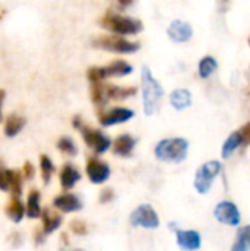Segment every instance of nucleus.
<instances>
[{"label": "nucleus", "mask_w": 250, "mask_h": 251, "mask_svg": "<svg viewBox=\"0 0 250 251\" xmlns=\"http://www.w3.org/2000/svg\"><path fill=\"white\" fill-rule=\"evenodd\" d=\"M141 82H143V107L144 113L147 116H152L158 112L162 96H164V88L158 82V79L153 76L152 71L149 66H143L141 69Z\"/></svg>", "instance_id": "nucleus-1"}, {"label": "nucleus", "mask_w": 250, "mask_h": 251, "mask_svg": "<svg viewBox=\"0 0 250 251\" xmlns=\"http://www.w3.org/2000/svg\"><path fill=\"white\" fill-rule=\"evenodd\" d=\"M189 143L184 138H167L158 143L155 147V156L161 162L178 163L187 157Z\"/></svg>", "instance_id": "nucleus-2"}, {"label": "nucleus", "mask_w": 250, "mask_h": 251, "mask_svg": "<svg viewBox=\"0 0 250 251\" xmlns=\"http://www.w3.org/2000/svg\"><path fill=\"white\" fill-rule=\"evenodd\" d=\"M100 24L103 28L118 35H134L143 29V24L140 21L133 19V18H125L113 12H108L102 18Z\"/></svg>", "instance_id": "nucleus-3"}, {"label": "nucleus", "mask_w": 250, "mask_h": 251, "mask_svg": "<svg viewBox=\"0 0 250 251\" xmlns=\"http://www.w3.org/2000/svg\"><path fill=\"white\" fill-rule=\"evenodd\" d=\"M133 72V66L125 60H115L108 66H93L87 71L90 82H100L111 76H125Z\"/></svg>", "instance_id": "nucleus-4"}, {"label": "nucleus", "mask_w": 250, "mask_h": 251, "mask_svg": "<svg viewBox=\"0 0 250 251\" xmlns=\"http://www.w3.org/2000/svg\"><path fill=\"white\" fill-rule=\"evenodd\" d=\"M93 46L97 47V49H103V50H108V51H113V53H122V54L134 53V51H137L140 49L139 43L128 41V40L119 37L118 34L116 35L97 37V38L93 40Z\"/></svg>", "instance_id": "nucleus-5"}, {"label": "nucleus", "mask_w": 250, "mask_h": 251, "mask_svg": "<svg viewBox=\"0 0 250 251\" xmlns=\"http://www.w3.org/2000/svg\"><path fill=\"white\" fill-rule=\"evenodd\" d=\"M222 166L218 160H211L206 162L205 165H202L197 172H196V178H194V188L197 190V193L200 194H206L211 187L214 179L220 175Z\"/></svg>", "instance_id": "nucleus-6"}, {"label": "nucleus", "mask_w": 250, "mask_h": 251, "mask_svg": "<svg viewBox=\"0 0 250 251\" xmlns=\"http://www.w3.org/2000/svg\"><path fill=\"white\" fill-rule=\"evenodd\" d=\"M131 226H143L147 229H155L159 226V216L150 204H140L130 216Z\"/></svg>", "instance_id": "nucleus-7"}, {"label": "nucleus", "mask_w": 250, "mask_h": 251, "mask_svg": "<svg viewBox=\"0 0 250 251\" xmlns=\"http://www.w3.org/2000/svg\"><path fill=\"white\" fill-rule=\"evenodd\" d=\"M81 131V135L85 141V144L97 154H102L105 151L109 150L111 147V140L100 131L97 129H93V128H88V126H81L80 128Z\"/></svg>", "instance_id": "nucleus-8"}, {"label": "nucleus", "mask_w": 250, "mask_h": 251, "mask_svg": "<svg viewBox=\"0 0 250 251\" xmlns=\"http://www.w3.org/2000/svg\"><path fill=\"white\" fill-rule=\"evenodd\" d=\"M214 216L217 218L218 222L230 226H237L240 224V212L233 201H221L215 207Z\"/></svg>", "instance_id": "nucleus-9"}, {"label": "nucleus", "mask_w": 250, "mask_h": 251, "mask_svg": "<svg viewBox=\"0 0 250 251\" xmlns=\"http://www.w3.org/2000/svg\"><path fill=\"white\" fill-rule=\"evenodd\" d=\"M134 116V112L127 107H113L108 112L99 113V121L103 126H112L116 124H124Z\"/></svg>", "instance_id": "nucleus-10"}, {"label": "nucleus", "mask_w": 250, "mask_h": 251, "mask_svg": "<svg viewBox=\"0 0 250 251\" xmlns=\"http://www.w3.org/2000/svg\"><path fill=\"white\" fill-rule=\"evenodd\" d=\"M85 171H87V176L93 184H103L111 176V168L99 159H90L87 162Z\"/></svg>", "instance_id": "nucleus-11"}, {"label": "nucleus", "mask_w": 250, "mask_h": 251, "mask_svg": "<svg viewBox=\"0 0 250 251\" xmlns=\"http://www.w3.org/2000/svg\"><path fill=\"white\" fill-rule=\"evenodd\" d=\"M168 35L175 43H186L192 38L193 28L189 22L181 21V19H175L168 26Z\"/></svg>", "instance_id": "nucleus-12"}, {"label": "nucleus", "mask_w": 250, "mask_h": 251, "mask_svg": "<svg viewBox=\"0 0 250 251\" xmlns=\"http://www.w3.org/2000/svg\"><path fill=\"white\" fill-rule=\"evenodd\" d=\"M53 204H55L56 209H59V210L63 212V213L78 212V210H81V207H83L81 200H80L77 196H74V194H60V196H57V197L55 199Z\"/></svg>", "instance_id": "nucleus-13"}, {"label": "nucleus", "mask_w": 250, "mask_h": 251, "mask_svg": "<svg viewBox=\"0 0 250 251\" xmlns=\"http://www.w3.org/2000/svg\"><path fill=\"white\" fill-rule=\"evenodd\" d=\"M177 244L183 249V250H197L200 249L202 240L199 232L196 231H181L177 229Z\"/></svg>", "instance_id": "nucleus-14"}, {"label": "nucleus", "mask_w": 250, "mask_h": 251, "mask_svg": "<svg viewBox=\"0 0 250 251\" xmlns=\"http://www.w3.org/2000/svg\"><path fill=\"white\" fill-rule=\"evenodd\" d=\"M134 147H136V140L131 135H128V134L119 135L115 140L113 146H112L113 153L118 154V156H122V157H128L133 153Z\"/></svg>", "instance_id": "nucleus-15"}, {"label": "nucleus", "mask_w": 250, "mask_h": 251, "mask_svg": "<svg viewBox=\"0 0 250 251\" xmlns=\"http://www.w3.org/2000/svg\"><path fill=\"white\" fill-rule=\"evenodd\" d=\"M81 174L78 169L72 165H65L60 171V185L63 190H71L75 187V184L80 181Z\"/></svg>", "instance_id": "nucleus-16"}, {"label": "nucleus", "mask_w": 250, "mask_h": 251, "mask_svg": "<svg viewBox=\"0 0 250 251\" xmlns=\"http://www.w3.org/2000/svg\"><path fill=\"white\" fill-rule=\"evenodd\" d=\"M169 101H171V104H172L174 109L184 110V109H187L192 104V94L186 88H178V90H174L171 93Z\"/></svg>", "instance_id": "nucleus-17"}, {"label": "nucleus", "mask_w": 250, "mask_h": 251, "mask_svg": "<svg viewBox=\"0 0 250 251\" xmlns=\"http://www.w3.org/2000/svg\"><path fill=\"white\" fill-rule=\"evenodd\" d=\"M25 213H27V206H24L22 201L16 196H13L12 200L9 201V204L6 206V215L9 216V219L12 222L19 224Z\"/></svg>", "instance_id": "nucleus-18"}, {"label": "nucleus", "mask_w": 250, "mask_h": 251, "mask_svg": "<svg viewBox=\"0 0 250 251\" xmlns=\"http://www.w3.org/2000/svg\"><path fill=\"white\" fill-rule=\"evenodd\" d=\"M41 219H43V234L55 232L62 224V218L57 213H55V212H52L49 209H44L41 212Z\"/></svg>", "instance_id": "nucleus-19"}, {"label": "nucleus", "mask_w": 250, "mask_h": 251, "mask_svg": "<svg viewBox=\"0 0 250 251\" xmlns=\"http://www.w3.org/2000/svg\"><path fill=\"white\" fill-rule=\"evenodd\" d=\"M108 100H125L137 93L136 87H118V85H105Z\"/></svg>", "instance_id": "nucleus-20"}, {"label": "nucleus", "mask_w": 250, "mask_h": 251, "mask_svg": "<svg viewBox=\"0 0 250 251\" xmlns=\"http://www.w3.org/2000/svg\"><path fill=\"white\" fill-rule=\"evenodd\" d=\"M25 126V118L19 115H10L4 122V134L6 137H15L19 134V131Z\"/></svg>", "instance_id": "nucleus-21"}, {"label": "nucleus", "mask_w": 250, "mask_h": 251, "mask_svg": "<svg viewBox=\"0 0 250 251\" xmlns=\"http://www.w3.org/2000/svg\"><path fill=\"white\" fill-rule=\"evenodd\" d=\"M240 146H243V140H242V134H240V131H236V132H233L228 138H227V141L224 143V146H222V150H221V154H222V157H225V159H228Z\"/></svg>", "instance_id": "nucleus-22"}, {"label": "nucleus", "mask_w": 250, "mask_h": 251, "mask_svg": "<svg viewBox=\"0 0 250 251\" xmlns=\"http://www.w3.org/2000/svg\"><path fill=\"white\" fill-rule=\"evenodd\" d=\"M27 216L29 219H37L41 216V207H40V193L37 190H32L27 200Z\"/></svg>", "instance_id": "nucleus-23"}, {"label": "nucleus", "mask_w": 250, "mask_h": 251, "mask_svg": "<svg viewBox=\"0 0 250 251\" xmlns=\"http://www.w3.org/2000/svg\"><path fill=\"white\" fill-rule=\"evenodd\" d=\"M250 249V225L237 231L233 251H248Z\"/></svg>", "instance_id": "nucleus-24"}, {"label": "nucleus", "mask_w": 250, "mask_h": 251, "mask_svg": "<svg viewBox=\"0 0 250 251\" xmlns=\"http://www.w3.org/2000/svg\"><path fill=\"white\" fill-rule=\"evenodd\" d=\"M91 100L99 107H103L108 103L106 87H105V84H102V81L100 82H91Z\"/></svg>", "instance_id": "nucleus-25"}, {"label": "nucleus", "mask_w": 250, "mask_h": 251, "mask_svg": "<svg viewBox=\"0 0 250 251\" xmlns=\"http://www.w3.org/2000/svg\"><path fill=\"white\" fill-rule=\"evenodd\" d=\"M217 69H218V62H217V59H214L212 56H205V57L199 62V75H200V78H203V79L209 78Z\"/></svg>", "instance_id": "nucleus-26"}, {"label": "nucleus", "mask_w": 250, "mask_h": 251, "mask_svg": "<svg viewBox=\"0 0 250 251\" xmlns=\"http://www.w3.org/2000/svg\"><path fill=\"white\" fill-rule=\"evenodd\" d=\"M40 168H41V176H43L44 184H49L50 178H52V175L55 172V165H53V162L50 160L49 156H46V154L40 156Z\"/></svg>", "instance_id": "nucleus-27"}, {"label": "nucleus", "mask_w": 250, "mask_h": 251, "mask_svg": "<svg viewBox=\"0 0 250 251\" xmlns=\"http://www.w3.org/2000/svg\"><path fill=\"white\" fill-rule=\"evenodd\" d=\"M57 149H59L62 153L68 154V156H75V154L78 153L75 143H74L69 137H62V138L57 141Z\"/></svg>", "instance_id": "nucleus-28"}, {"label": "nucleus", "mask_w": 250, "mask_h": 251, "mask_svg": "<svg viewBox=\"0 0 250 251\" xmlns=\"http://www.w3.org/2000/svg\"><path fill=\"white\" fill-rule=\"evenodd\" d=\"M13 196L21 197L22 193V175L18 171H13L12 174V181H10V190H9Z\"/></svg>", "instance_id": "nucleus-29"}, {"label": "nucleus", "mask_w": 250, "mask_h": 251, "mask_svg": "<svg viewBox=\"0 0 250 251\" xmlns=\"http://www.w3.org/2000/svg\"><path fill=\"white\" fill-rule=\"evenodd\" d=\"M12 169H6L3 165H0V190L7 191L10 190V181H12Z\"/></svg>", "instance_id": "nucleus-30"}, {"label": "nucleus", "mask_w": 250, "mask_h": 251, "mask_svg": "<svg viewBox=\"0 0 250 251\" xmlns=\"http://www.w3.org/2000/svg\"><path fill=\"white\" fill-rule=\"evenodd\" d=\"M69 226H71V231L77 235H85L87 234V225L81 221H72Z\"/></svg>", "instance_id": "nucleus-31"}, {"label": "nucleus", "mask_w": 250, "mask_h": 251, "mask_svg": "<svg viewBox=\"0 0 250 251\" xmlns=\"http://www.w3.org/2000/svg\"><path fill=\"white\" fill-rule=\"evenodd\" d=\"M242 134V140H243V146H250V122L242 126L240 129Z\"/></svg>", "instance_id": "nucleus-32"}, {"label": "nucleus", "mask_w": 250, "mask_h": 251, "mask_svg": "<svg viewBox=\"0 0 250 251\" xmlns=\"http://www.w3.org/2000/svg\"><path fill=\"white\" fill-rule=\"evenodd\" d=\"M34 175H35V169H34L32 163L31 162H25L24 163V176L27 179H31V178H34Z\"/></svg>", "instance_id": "nucleus-33"}, {"label": "nucleus", "mask_w": 250, "mask_h": 251, "mask_svg": "<svg viewBox=\"0 0 250 251\" xmlns=\"http://www.w3.org/2000/svg\"><path fill=\"white\" fill-rule=\"evenodd\" d=\"M113 199V190L112 188H105L100 194V203H109Z\"/></svg>", "instance_id": "nucleus-34"}, {"label": "nucleus", "mask_w": 250, "mask_h": 251, "mask_svg": "<svg viewBox=\"0 0 250 251\" xmlns=\"http://www.w3.org/2000/svg\"><path fill=\"white\" fill-rule=\"evenodd\" d=\"M72 125H74V128L80 129V128L83 126V121H81V116H74V119H72Z\"/></svg>", "instance_id": "nucleus-35"}, {"label": "nucleus", "mask_w": 250, "mask_h": 251, "mask_svg": "<svg viewBox=\"0 0 250 251\" xmlns=\"http://www.w3.org/2000/svg\"><path fill=\"white\" fill-rule=\"evenodd\" d=\"M118 1V4L121 6V7H128L131 3H133V0H116Z\"/></svg>", "instance_id": "nucleus-36"}, {"label": "nucleus", "mask_w": 250, "mask_h": 251, "mask_svg": "<svg viewBox=\"0 0 250 251\" xmlns=\"http://www.w3.org/2000/svg\"><path fill=\"white\" fill-rule=\"evenodd\" d=\"M4 91L0 90V121H1V106H3V100H4Z\"/></svg>", "instance_id": "nucleus-37"}, {"label": "nucleus", "mask_w": 250, "mask_h": 251, "mask_svg": "<svg viewBox=\"0 0 250 251\" xmlns=\"http://www.w3.org/2000/svg\"><path fill=\"white\" fill-rule=\"evenodd\" d=\"M249 46H250V38H249Z\"/></svg>", "instance_id": "nucleus-38"}]
</instances>
